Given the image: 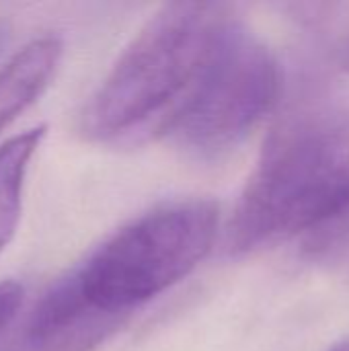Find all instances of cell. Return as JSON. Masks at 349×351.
<instances>
[{
    "label": "cell",
    "mask_w": 349,
    "mask_h": 351,
    "mask_svg": "<svg viewBox=\"0 0 349 351\" xmlns=\"http://www.w3.org/2000/svg\"><path fill=\"white\" fill-rule=\"evenodd\" d=\"M349 214V99L290 111L269 134L228 224L234 255L311 232Z\"/></svg>",
    "instance_id": "6da1fadb"
},
{
    "label": "cell",
    "mask_w": 349,
    "mask_h": 351,
    "mask_svg": "<svg viewBox=\"0 0 349 351\" xmlns=\"http://www.w3.org/2000/svg\"><path fill=\"white\" fill-rule=\"evenodd\" d=\"M232 12L234 8L222 2L160 6L84 105L80 134L103 144L165 138Z\"/></svg>",
    "instance_id": "7a4b0ae2"
},
{
    "label": "cell",
    "mask_w": 349,
    "mask_h": 351,
    "mask_svg": "<svg viewBox=\"0 0 349 351\" xmlns=\"http://www.w3.org/2000/svg\"><path fill=\"white\" fill-rule=\"evenodd\" d=\"M216 232L214 202H175L117 230L70 278L88 306L128 321L187 278L210 253Z\"/></svg>",
    "instance_id": "3957f363"
},
{
    "label": "cell",
    "mask_w": 349,
    "mask_h": 351,
    "mask_svg": "<svg viewBox=\"0 0 349 351\" xmlns=\"http://www.w3.org/2000/svg\"><path fill=\"white\" fill-rule=\"evenodd\" d=\"M278 97L276 56L232 12L187 105L163 140L195 158H218L259 128L274 111Z\"/></svg>",
    "instance_id": "277c9868"
},
{
    "label": "cell",
    "mask_w": 349,
    "mask_h": 351,
    "mask_svg": "<svg viewBox=\"0 0 349 351\" xmlns=\"http://www.w3.org/2000/svg\"><path fill=\"white\" fill-rule=\"evenodd\" d=\"M121 325L125 319L88 306L68 274L31 311L19 351H95Z\"/></svg>",
    "instance_id": "5b68a950"
},
{
    "label": "cell",
    "mask_w": 349,
    "mask_h": 351,
    "mask_svg": "<svg viewBox=\"0 0 349 351\" xmlns=\"http://www.w3.org/2000/svg\"><path fill=\"white\" fill-rule=\"evenodd\" d=\"M62 58V41L43 35L16 49L0 66V132L49 86Z\"/></svg>",
    "instance_id": "8992f818"
},
{
    "label": "cell",
    "mask_w": 349,
    "mask_h": 351,
    "mask_svg": "<svg viewBox=\"0 0 349 351\" xmlns=\"http://www.w3.org/2000/svg\"><path fill=\"white\" fill-rule=\"evenodd\" d=\"M43 138L45 125H35L0 144V253L19 226L25 173Z\"/></svg>",
    "instance_id": "52a82bcc"
},
{
    "label": "cell",
    "mask_w": 349,
    "mask_h": 351,
    "mask_svg": "<svg viewBox=\"0 0 349 351\" xmlns=\"http://www.w3.org/2000/svg\"><path fill=\"white\" fill-rule=\"evenodd\" d=\"M23 304V288L16 282H0V333L10 325Z\"/></svg>",
    "instance_id": "ba28073f"
},
{
    "label": "cell",
    "mask_w": 349,
    "mask_h": 351,
    "mask_svg": "<svg viewBox=\"0 0 349 351\" xmlns=\"http://www.w3.org/2000/svg\"><path fill=\"white\" fill-rule=\"evenodd\" d=\"M331 351H349V339L344 341V343H339V346H335Z\"/></svg>",
    "instance_id": "9c48e42d"
}]
</instances>
